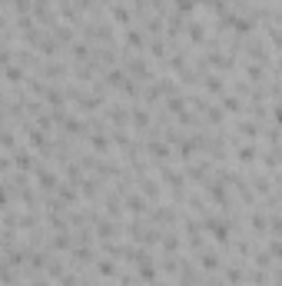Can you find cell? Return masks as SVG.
<instances>
[{
  "instance_id": "5bb4252c",
  "label": "cell",
  "mask_w": 282,
  "mask_h": 286,
  "mask_svg": "<svg viewBox=\"0 0 282 286\" xmlns=\"http://www.w3.org/2000/svg\"><path fill=\"white\" fill-rule=\"evenodd\" d=\"M107 83H110V87H119V83H126V77L119 73V70H110L107 73Z\"/></svg>"
},
{
  "instance_id": "6da1fadb",
  "label": "cell",
  "mask_w": 282,
  "mask_h": 286,
  "mask_svg": "<svg viewBox=\"0 0 282 286\" xmlns=\"http://www.w3.org/2000/svg\"><path fill=\"white\" fill-rule=\"evenodd\" d=\"M33 173H37V180H40L44 190H53V186H56V173H50L47 166H40V170H33Z\"/></svg>"
},
{
  "instance_id": "30bf717a",
  "label": "cell",
  "mask_w": 282,
  "mask_h": 286,
  "mask_svg": "<svg viewBox=\"0 0 282 286\" xmlns=\"http://www.w3.org/2000/svg\"><path fill=\"white\" fill-rule=\"evenodd\" d=\"M223 107H226V110H243V103H239V97L226 93V97H223Z\"/></svg>"
},
{
  "instance_id": "9c48e42d",
  "label": "cell",
  "mask_w": 282,
  "mask_h": 286,
  "mask_svg": "<svg viewBox=\"0 0 282 286\" xmlns=\"http://www.w3.org/2000/svg\"><path fill=\"white\" fill-rule=\"evenodd\" d=\"M206 90L209 93H223V80L219 77H206Z\"/></svg>"
},
{
  "instance_id": "277c9868",
  "label": "cell",
  "mask_w": 282,
  "mask_h": 286,
  "mask_svg": "<svg viewBox=\"0 0 282 286\" xmlns=\"http://www.w3.org/2000/svg\"><path fill=\"white\" fill-rule=\"evenodd\" d=\"M123 37H126V47H136V50H139V47H143V44H146V37H143V30H133V27H130V30H126V33H123Z\"/></svg>"
},
{
  "instance_id": "8fae6325",
  "label": "cell",
  "mask_w": 282,
  "mask_h": 286,
  "mask_svg": "<svg viewBox=\"0 0 282 286\" xmlns=\"http://www.w3.org/2000/svg\"><path fill=\"white\" fill-rule=\"evenodd\" d=\"M113 20H116V24H130V13H126V7H113Z\"/></svg>"
},
{
  "instance_id": "52a82bcc",
  "label": "cell",
  "mask_w": 282,
  "mask_h": 286,
  "mask_svg": "<svg viewBox=\"0 0 282 286\" xmlns=\"http://www.w3.org/2000/svg\"><path fill=\"white\" fill-rule=\"evenodd\" d=\"M96 233H100V236H103V240H110V236H113V233H116V226H113V223H110V220H100V223H96Z\"/></svg>"
},
{
  "instance_id": "5b68a950",
  "label": "cell",
  "mask_w": 282,
  "mask_h": 286,
  "mask_svg": "<svg viewBox=\"0 0 282 286\" xmlns=\"http://www.w3.org/2000/svg\"><path fill=\"white\" fill-rule=\"evenodd\" d=\"M90 143H93V150H96V153H107V150H110V137H103V134L90 137Z\"/></svg>"
},
{
  "instance_id": "4fadbf2b",
  "label": "cell",
  "mask_w": 282,
  "mask_h": 286,
  "mask_svg": "<svg viewBox=\"0 0 282 286\" xmlns=\"http://www.w3.org/2000/svg\"><path fill=\"white\" fill-rule=\"evenodd\" d=\"M239 160H243V163H252V160H256V146H243V150H239Z\"/></svg>"
},
{
  "instance_id": "9a60e30c",
  "label": "cell",
  "mask_w": 282,
  "mask_h": 286,
  "mask_svg": "<svg viewBox=\"0 0 282 286\" xmlns=\"http://www.w3.org/2000/svg\"><path fill=\"white\" fill-rule=\"evenodd\" d=\"M96 270H100L103 276H113V273H116V266H113L110 260H100V263H96Z\"/></svg>"
},
{
  "instance_id": "7a4b0ae2",
  "label": "cell",
  "mask_w": 282,
  "mask_h": 286,
  "mask_svg": "<svg viewBox=\"0 0 282 286\" xmlns=\"http://www.w3.org/2000/svg\"><path fill=\"white\" fill-rule=\"evenodd\" d=\"M126 70L136 73V77H150V67H146V60H143V57H133L130 64H126Z\"/></svg>"
},
{
  "instance_id": "2e32d148",
  "label": "cell",
  "mask_w": 282,
  "mask_h": 286,
  "mask_svg": "<svg viewBox=\"0 0 282 286\" xmlns=\"http://www.w3.org/2000/svg\"><path fill=\"white\" fill-rule=\"evenodd\" d=\"M276 123L282 127V107H276Z\"/></svg>"
},
{
  "instance_id": "e0dca14e",
  "label": "cell",
  "mask_w": 282,
  "mask_h": 286,
  "mask_svg": "<svg viewBox=\"0 0 282 286\" xmlns=\"http://www.w3.org/2000/svg\"><path fill=\"white\" fill-rule=\"evenodd\" d=\"M153 286H166V283H153Z\"/></svg>"
},
{
  "instance_id": "8992f818",
  "label": "cell",
  "mask_w": 282,
  "mask_h": 286,
  "mask_svg": "<svg viewBox=\"0 0 282 286\" xmlns=\"http://www.w3.org/2000/svg\"><path fill=\"white\" fill-rule=\"evenodd\" d=\"M150 153H153L156 160H166V157H169V146L159 143V140H153V143H150Z\"/></svg>"
},
{
  "instance_id": "3957f363",
  "label": "cell",
  "mask_w": 282,
  "mask_h": 286,
  "mask_svg": "<svg viewBox=\"0 0 282 286\" xmlns=\"http://www.w3.org/2000/svg\"><path fill=\"white\" fill-rule=\"evenodd\" d=\"M166 107L173 110V113H186V97H179V93H169V97H166Z\"/></svg>"
},
{
  "instance_id": "ba28073f",
  "label": "cell",
  "mask_w": 282,
  "mask_h": 286,
  "mask_svg": "<svg viewBox=\"0 0 282 286\" xmlns=\"http://www.w3.org/2000/svg\"><path fill=\"white\" fill-rule=\"evenodd\" d=\"M239 134H243V137H256V134H259V127H256L252 120H243V123H239Z\"/></svg>"
},
{
  "instance_id": "7c38bea8",
  "label": "cell",
  "mask_w": 282,
  "mask_h": 286,
  "mask_svg": "<svg viewBox=\"0 0 282 286\" xmlns=\"http://www.w3.org/2000/svg\"><path fill=\"white\" fill-rule=\"evenodd\" d=\"M126 210H133V213H139L143 210V200L136 197V193H130V200H126Z\"/></svg>"
}]
</instances>
